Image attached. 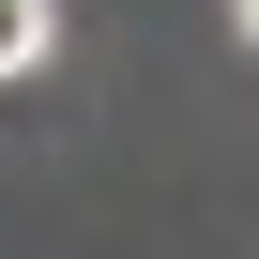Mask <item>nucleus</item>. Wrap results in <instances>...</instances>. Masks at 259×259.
I'll list each match as a JSON object with an SVG mask.
<instances>
[{
	"instance_id": "1",
	"label": "nucleus",
	"mask_w": 259,
	"mask_h": 259,
	"mask_svg": "<svg viewBox=\"0 0 259 259\" xmlns=\"http://www.w3.org/2000/svg\"><path fill=\"white\" fill-rule=\"evenodd\" d=\"M46 46H61V0H0V76H31Z\"/></svg>"
},
{
	"instance_id": "2",
	"label": "nucleus",
	"mask_w": 259,
	"mask_h": 259,
	"mask_svg": "<svg viewBox=\"0 0 259 259\" xmlns=\"http://www.w3.org/2000/svg\"><path fill=\"white\" fill-rule=\"evenodd\" d=\"M229 31H244V46H259V0H229Z\"/></svg>"
}]
</instances>
